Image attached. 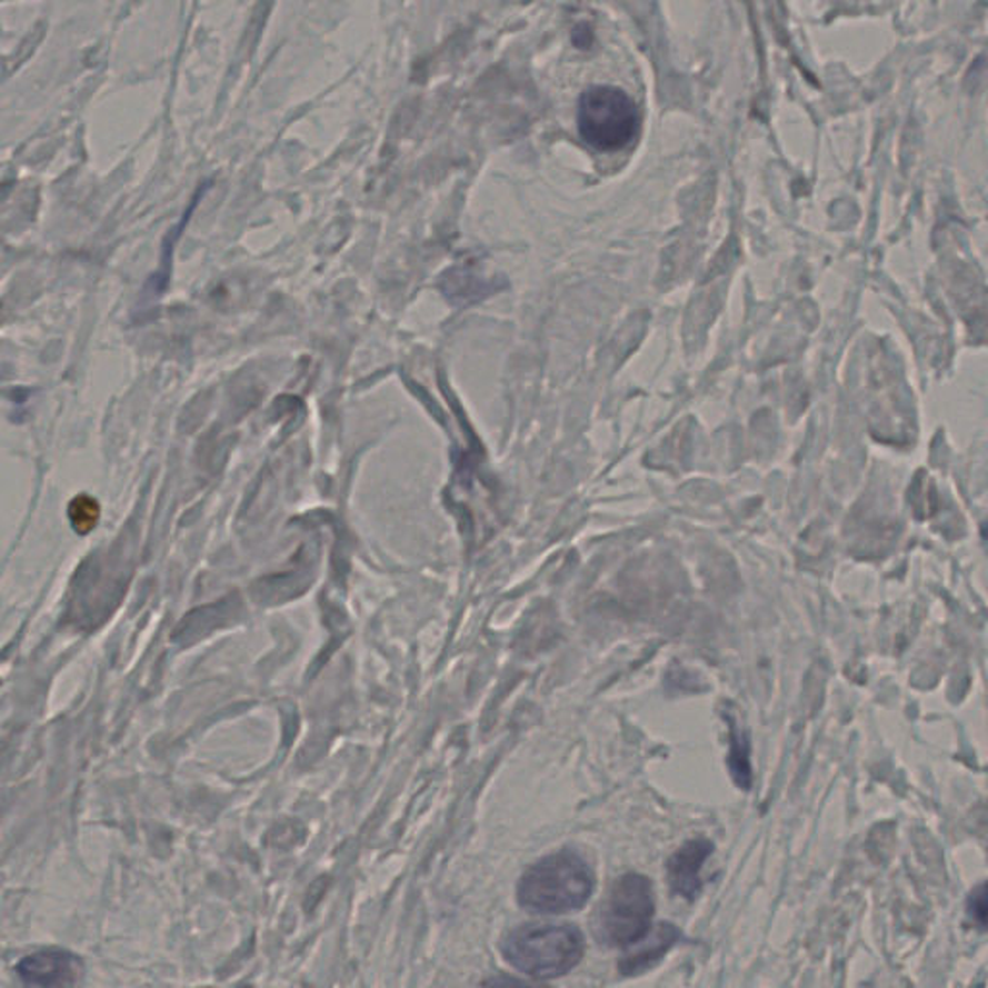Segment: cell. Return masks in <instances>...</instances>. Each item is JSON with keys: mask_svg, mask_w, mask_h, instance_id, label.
<instances>
[{"mask_svg": "<svg viewBox=\"0 0 988 988\" xmlns=\"http://www.w3.org/2000/svg\"><path fill=\"white\" fill-rule=\"evenodd\" d=\"M481 988H545V987H535V985H529V982L518 981V979H512V977H495V979H489V981L485 982Z\"/></svg>", "mask_w": 988, "mask_h": 988, "instance_id": "8fae6325", "label": "cell"}, {"mask_svg": "<svg viewBox=\"0 0 988 988\" xmlns=\"http://www.w3.org/2000/svg\"><path fill=\"white\" fill-rule=\"evenodd\" d=\"M967 909H969V916L974 917L975 921L979 922V925H987L988 922V882L987 885L979 886L974 894H971V898H969V904H967Z\"/></svg>", "mask_w": 988, "mask_h": 988, "instance_id": "30bf717a", "label": "cell"}, {"mask_svg": "<svg viewBox=\"0 0 988 988\" xmlns=\"http://www.w3.org/2000/svg\"><path fill=\"white\" fill-rule=\"evenodd\" d=\"M68 518H70L76 533L88 535L99 523L101 508H99L96 498L89 497V495H78L68 506Z\"/></svg>", "mask_w": 988, "mask_h": 988, "instance_id": "9c48e42d", "label": "cell"}, {"mask_svg": "<svg viewBox=\"0 0 988 988\" xmlns=\"http://www.w3.org/2000/svg\"><path fill=\"white\" fill-rule=\"evenodd\" d=\"M732 747H730V757H728V765H730V772H732V778L736 780V784L740 786L741 790H749L751 788V765H749V744H747L746 736L740 732V728L738 726H732Z\"/></svg>", "mask_w": 988, "mask_h": 988, "instance_id": "ba28073f", "label": "cell"}, {"mask_svg": "<svg viewBox=\"0 0 988 988\" xmlns=\"http://www.w3.org/2000/svg\"><path fill=\"white\" fill-rule=\"evenodd\" d=\"M578 128L587 146L599 151H618L636 140L641 114L622 89L595 86L586 89L579 99Z\"/></svg>", "mask_w": 988, "mask_h": 988, "instance_id": "3957f363", "label": "cell"}, {"mask_svg": "<svg viewBox=\"0 0 988 988\" xmlns=\"http://www.w3.org/2000/svg\"><path fill=\"white\" fill-rule=\"evenodd\" d=\"M18 974L28 987L67 988L80 977V959L64 950H41L18 964Z\"/></svg>", "mask_w": 988, "mask_h": 988, "instance_id": "5b68a950", "label": "cell"}, {"mask_svg": "<svg viewBox=\"0 0 988 988\" xmlns=\"http://www.w3.org/2000/svg\"><path fill=\"white\" fill-rule=\"evenodd\" d=\"M715 846L705 840V838H696L683 844L670 859H668V880L673 892L693 900L697 894L703 888L701 880V867L709 859Z\"/></svg>", "mask_w": 988, "mask_h": 988, "instance_id": "8992f818", "label": "cell"}, {"mask_svg": "<svg viewBox=\"0 0 988 988\" xmlns=\"http://www.w3.org/2000/svg\"><path fill=\"white\" fill-rule=\"evenodd\" d=\"M680 930L676 929L673 925L660 922L657 930H655L652 938H649V940L645 942L641 950H637V952L620 959V964H618L620 974L630 977V975L643 974L647 969H651V967L655 966V964H657V961H659V959L662 958V956H665L678 940H680Z\"/></svg>", "mask_w": 988, "mask_h": 988, "instance_id": "52a82bcc", "label": "cell"}, {"mask_svg": "<svg viewBox=\"0 0 988 988\" xmlns=\"http://www.w3.org/2000/svg\"><path fill=\"white\" fill-rule=\"evenodd\" d=\"M655 896L651 880L643 875H623L608 888L599 911V937L608 946L623 948L649 937Z\"/></svg>", "mask_w": 988, "mask_h": 988, "instance_id": "277c9868", "label": "cell"}, {"mask_svg": "<svg viewBox=\"0 0 988 988\" xmlns=\"http://www.w3.org/2000/svg\"><path fill=\"white\" fill-rule=\"evenodd\" d=\"M593 886V869L583 857L558 851L529 867L518 885V901L535 914H566L583 908Z\"/></svg>", "mask_w": 988, "mask_h": 988, "instance_id": "6da1fadb", "label": "cell"}, {"mask_svg": "<svg viewBox=\"0 0 988 988\" xmlns=\"http://www.w3.org/2000/svg\"><path fill=\"white\" fill-rule=\"evenodd\" d=\"M586 942L573 925H523L502 942L510 966L533 979H555L578 966Z\"/></svg>", "mask_w": 988, "mask_h": 988, "instance_id": "7a4b0ae2", "label": "cell"}]
</instances>
